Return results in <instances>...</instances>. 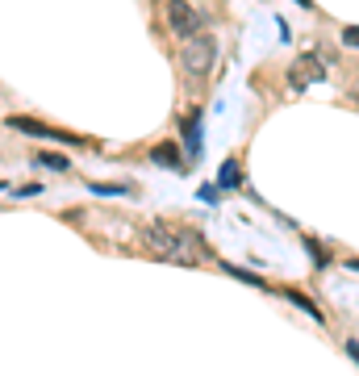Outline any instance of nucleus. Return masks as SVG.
<instances>
[{
    "mask_svg": "<svg viewBox=\"0 0 359 376\" xmlns=\"http://www.w3.org/2000/svg\"><path fill=\"white\" fill-rule=\"evenodd\" d=\"M184 138H188V164H196L200 159V113L184 118Z\"/></svg>",
    "mask_w": 359,
    "mask_h": 376,
    "instance_id": "nucleus-7",
    "label": "nucleus"
},
{
    "mask_svg": "<svg viewBox=\"0 0 359 376\" xmlns=\"http://www.w3.org/2000/svg\"><path fill=\"white\" fill-rule=\"evenodd\" d=\"M142 243L155 251L159 259H172V263H196V255L205 251V243L184 230V226H172V222H150L142 230Z\"/></svg>",
    "mask_w": 359,
    "mask_h": 376,
    "instance_id": "nucleus-1",
    "label": "nucleus"
},
{
    "mask_svg": "<svg viewBox=\"0 0 359 376\" xmlns=\"http://www.w3.org/2000/svg\"><path fill=\"white\" fill-rule=\"evenodd\" d=\"M343 46H355L359 50V25H347L343 30Z\"/></svg>",
    "mask_w": 359,
    "mask_h": 376,
    "instance_id": "nucleus-13",
    "label": "nucleus"
},
{
    "mask_svg": "<svg viewBox=\"0 0 359 376\" xmlns=\"http://www.w3.org/2000/svg\"><path fill=\"white\" fill-rule=\"evenodd\" d=\"M213 63H218V38L205 34V30L188 34V38H184V50H180V67H184L192 80H205V76L213 71Z\"/></svg>",
    "mask_w": 359,
    "mask_h": 376,
    "instance_id": "nucleus-2",
    "label": "nucleus"
},
{
    "mask_svg": "<svg viewBox=\"0 0 359 376\" xmlns=\"http://www.w3.org/2000/svg\"><path fill=\"white\" fill-rule=\"evenodd\" d=\"M347 267H351V272H359V259H347Z\"/></svg>",
    "mask_w": 359,
    "mask_h": 376,
    "instance_id": "nucleus-15",
    "label": "nucleus"
},
{
    "mask_svg": "<svg viewBox=\"0 0 359 376\" xmlns=\"http://www.w3.org/2000/svg\"><path fill=\"white\" fill-rule=\"evenodd\" d=\"M163 21L176 38H188V34L200 30V13L188 5V0H163Z\"/></svg>",
    "mask_w": 359,
    "mask_h": 376,
    "instance_id": "nucleus-3",
    "label": "nucleus"
},
{
    "mask_svg": "<svg viewBox=\"0 0 359 376\" xmlns=\"http://www.w3.org/2000/svg\"><path fill=\"white\" fill-rule=\"evenodd\" d=\"M222 267H226L230 276H238L242 285H264V280H255V272H242V267H234V263H222Z\"/></svg>",
    "mask_w": 359,
    "mask_h": 376,
    "instance_id": "nucleus-12",
    "label": "nucleus"
},
{
    "mask_svg": "<svg viewBox=\"0 0 359 376\" xmlns=\"http://www.w3.org/2000/svg\"><path fill=\"white\" fill-rule=\"evenodd\" d=\"M88 188H92V192H100V197H117V192H134V184H100V180H88Z\"/></svg>",
    "mask_w": 359,
    "mask_h": 376,
    "instance_id": "nucleus-10",
    "label": "nucleus"
},
{
    "mask_svg": "<svg viewBox=\"0 0 359 376\" xmlns=\"http://www.w3.org/2000/svg\"><path fill=\"white\" fill-rule=\"evenodd\" d=\"M9 130H21V134H34V138H46V142H67V146H80L84 138L76 134H63L55 126H46V122H34V118H9Z\"/></svg>",
    "mask_w": 359,
    "mask_h": 376,
    "instance_id": "nucleus-5",
    "label": "nucleus"
},
{
    "mask_svg": "<svg viewBox=\"0 0 359 376\" xmlns=\"http://www.w3.org/2000/svg\"><path fill=\"white\" fill-rule=\"evenodd\" d=\"M347 355H351V360L359 364V339H351V343H347Z\"/></svg>",
    "mask_w": 359,
    "mask_h": 376,
    "instance_id": "nucleus-14",
    "label": "nucleus"
},
{
    "mask_svg": "<svg viewBox=\"0 0 359 376\" xmlns=\"http://www.w3.org/2000/svg\"><path fill=\"white\" fill-rule=\"evenodd\" d=\"M150 164H159V168H184V155L176 142H159V146H150Z\"/></svg>",
    "mask_w": 359,
    "mask_h": 376,
    "instance_id": "nucleus-6",
    "label": "nucleus"
},
{
    "mask_svg": "<svg viewBox=\"0 0 359 376\" xmlns=\"http://www.w3.org/2000/svg\"><path fill=\"white\" fill-rule=\"evenodd\" d=\"M5 188H9V184H5V180H0V192H5Z\"/></svg>",
    "mask_w": 359,
    "mask_h": 376,
    "instance_id": "nucleus-16",
    "label": "nucleus"
},
{
    "mask_svg": "<svg viewBox=\"0 0 359 376\" xmlns=\"http://www.w3.org/2000/svg\"><path fill=\"white\" fill-rule=\"evenodd\" d=\"M242 180H238V159H226L222 164V172H218V188H238Z\"/></svg>",
    "mask_w": 359,
    "mask_h": 376,
    "instance_id": "nucleus-9",
    "label": "nucleus"
},
{
    "mask_svg": "<svg viewBox=\"0 0 359 376\" xmlns=\"http://www.w3.org/2000/svg\"><path fill=\"white\" fill-rule=\"evenodd\" d=\"M38 168H46V172H67L71 164H67V155H55V151H38Z\"/></svg>",
    "mask_w": 359,
    "mask_h": 376,
    "instance_id": "nucleus-8",
    "label": "nucleus"
},
{
    "mask_svg": "<svg viewBox=\"0 0 359 376\" xmlns=\"http://www.w3.org/2000/svg\"><path fill=\"white\" fill-rule=\"evenodd\" d=\"M288 301H292V305H301V309H305V313H310L314 322H322V309H318V305H314L310 297H301V293H288Z\"/></svg>",
    "mask_w": 359,
    "mask_h": 376,
    "instance_id": "nucleus-11",
    "label": "nucleus"
},
{
    "mask_svg": "<svg viewBox=\"0 0 359 376\" xmlns=\"http://www.w3.org/2000/svg\"><path fill=\"white\" fill-rule=\"evenodd\" d=\"M318 80H326V63H322V55H314V50H305V55H297L292 59V67H288V88H310V84H318Z\"/></svg>",
    "mask_w": 359,
    "mask_h": 376,
    "instance_id": "nucleus-4",
    "label": "nucleus"
}]
</instances>
